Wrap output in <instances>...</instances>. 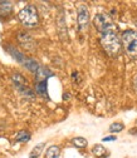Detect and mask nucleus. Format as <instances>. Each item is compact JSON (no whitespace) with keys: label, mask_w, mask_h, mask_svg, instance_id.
Segmentation results:
<instances>
[{"label":"nucleus","mask_w":137,"mask_h":158,"mask_svg":"<svg viewBox=\"0 0 137 158\" xmlns=\"http://www.w3.org/2000/svg\"><path fill=\"white\" fill-rule=\"evenodd\" d=\"M77 22H78V27H79L81 30L87 29L88 23H89V13L88 9L86 8V5H79L77 10Z\"/></svg>","instance_id":"6"},{"label":"nucleus","mask_w":137,"mask_h":158,"mask_svg":"<svg viewBox=\"0 0 137 158\" xmlns=\"http://www.w3.org/2000/svg\"><path fill=\"white\" fill-rule=\"evenodd\" d=\"M13 11V4L10 2H0V18L9 16Z\"/></svg>","instance_id":"8"},{"label":"nucleus","mask_w":137,"mask_h":158,"mask_svg":"<svg viewBox=\"0 0 137 158\" xmlns=\"http://www.w3.org/2000/svg\"><path fill=\"white\" fill-rule=\"evenodd\" d=\"M72 143H73L75 147H78V148H84V147H87V144H88L87 139H86V138H83V137H75V138H73Z\"/></svg>","instance_id":"15"},{"label":"nucleus","mask_w":137,"mask_h":158,"mask_svg":"<svg viewBox=\"0 0 137 158\" xmlns=\"http://www.w3.org/2000/svg\"><path fill=\"white\" fill-rule=\"evenodd\" d=\"M18 18L20 23L25 27V28H35L39 24V15H38V10L34 5L29 4L27 6H24L18 14Z\"/></svg>","instance_id":"2"},{"label":"nucleus","mask_w":137,"mask_h":158,"mask_svg":"<svg viewBox=\"0 0 137 158\" xmlns=\"http://www.w3.org/2000/svg\"><path fill=\"white\" fill-rule=\"evenodd\" d=\"M11 81H13L15 88H16L19 92H20L24 97H28V98H34V97H35L34 92H33V90L29 88V85H28V81H27V79H25L22 74H18V73L13 74V75H11Z\"/></svg>","instance_id":"4"},{"label":"nucleus","mask_w":137,"mask_h":158,"mask_svg":"<svg viewBox=\"0 0 137 158\" xmlns=\"http://www.w3.org/2000/svg\"><path fill=\"white\" fill-rule=\"evenodd\" d=\"M72 78L74 79V81H77L78 83H79V79H78V73H77V72H74V73L72 74Z\"/></svg>","instance_id":"18"},{"label":"nucleus","mask_w":137,"mask_h":158,"mask_svg":"<svg viewBox=\"0 0 137 158\" xmlns=\"http://www.w3.org/2000/svg\"><path fill=\"white\" fill-rule=\"evenodd\" d=\"M44 146H45L44 143H39V144H36V146L32 149L29 158H39V156H41V154H42V152H43Z\"/></svg>","instance_id":"13"},{"label":"nucleus","mask_w":137,"mask_h":158,"mask_svg":"<svg viewBox=\"0 0 137 158\" xmlns=\"http://www.w3.org/2000/svg\"><path fill=\"white\" fill-rule=\"evenodd\" d=\"M18 42H19V44H20L25 50L32 52V50L35 49V42H34V39L29 34H27V33H19L18 34Z\"/></svg>","instance_id":"7"},{"label":"nucleus","mask_w":137,"mask_h":158,"mask_svg":"<svg viewBox=\"0 0 137 158\" xmlns=\"http://www.w3.org/2000/svg\"><path fill=\"white\" fill-rule=\"evenodd\" d=\"M92 152H93V154H94L96 157H98V158H102V157H105V154L107 153L106 148H105L103 146H101V144H96V146L93 147Z\"/></svg>","instance_id":"14"},{"label":"nucleus","mask_w":137,"mask_h":158,"mask_svg":"<svg viewBox=\"0 0 137 158\" xmlns=\"http://www.w3.org/2000/svg\"><path fill=\"white\" fill-rule=\"evenodd\" d=\"M15 139H16L18 142H23V143H25V142H28V141L30 139V133H29L28 131H20V132H18V133H16Z\"/></svg>","instance_id":"12"},{"label":"nucleus","mask_w":137,"mask_h":158,"mask_svg":"<svg viewBox=\"0 0 137 158\" xmlns=\"http://www.w3.org/2000/svg\"><path fill=\"white\" fill-rule=\"evenodd\" d=\"M109 131H111V132L118 133V132L123 131V124H122V123H113V124L109 127Z\"/></svg>","instance_id":"16"},{"label":"nucleus","mask_w":137,"mask_h":158,"mask_svg":"<svg viewBox=\"0 0 137 158\" xmlns=\"http://www.w3.org/2000/svg\"><path fill=\"white\" fill-rule=\"evenodd\" d=\"M93 25L101 34L105 31H108V30H113L112 29L113 28L112 19L106 14H97L93 18Z\"/></svg>","instance_id":"5"},{"label":"nucleus","mask_w":137,"mask_h":158,"mask_svg":"<svg viewBox=\"0 0 137 158\" xmlns=\"http://www.w3.org/2000/svg\"><path fill=\"white\" fill-rule=\"evenodd\" d=\"M122 43L126 53L131 58H137V33L135 30H126L122 34Z\"/></svg>","instance_id":"3"},{"label":"nucleus","mask_w":137,"mask_h":158,"mask_svg":"<svg viewBox=\"0 0 137 158\" xmlns=\"http://www.w3.org/2000/svg\"><path fill=\"white\" fill-rule=\"evenodd\" d=\"M61 148L58 146H50L45 152V158H59Z\"/></svg>","instance_id":"11"},{"label":"nucleus","mask_w":137,"mask_h":158,"mask_svg":"<svg viewBox=\"0 0 137 158\" xmlns=\"http://www.w3.org/2000/svg\"><path fill=\"white\" fill-rule=\"evenodd\" d=\"M35 90L39 95L42 97H48V92H47V81H36L35 83Z\"/></svg>","instance_id":"10"},{"label":"nucleus","mask_w":137,"mask_h":158,"mask_svg":"<svg viewBox=\"0 0 137 158\" xmlns=\"http://www.w3.org/2000/svg\"><path fill=\"white\" fill-rule=\"evenodd\" d=\"M6 50L13 55V58L15 59V60L18 62V63H20V64H24V62H25V59H27V56L25 55H23L19 50H16L15 48H13V47H6Z\"/></svg>","instance_id":"9"},{"label":"nucleus","mask_w":137,"mask_h":158,"mask_svg":"<svg viewBox=\"0 0 137 158\" xmlns=\"http://www.w3.org/2000/svg\"><path fill=\"white\" fill-rule=\"evenodd\" d=\"M111 141H116V135H113V137H106V138H103V142H111Z\"/></svg>","instance_id":"17"},{"label":"nucleus","mask_w":137,"mask_h":158,"mask_svg":"<svg viewBox=\"0 0 137 158\" xmlns=\"http://www.w3.org/2000/svg\"><path fill=\"white\" fill-rule=\"evenodd\" d=\"M135 89H136V90H137V78H136V79H135Z\"/></svg>","instance_id":"20"},{"label":"nucleus","mask_w":137,"mask_h":158,"mask_svg":"<svg viewBox=\"0 0 137 158\" xmlns=\"http://www.w3.org/2000/svg\"><path fill=\"white\" fill-rule=\"evenodd\" d=\"M101 44H102L103 49L112 56H114L117 53H118L120 48H121L120 39H118V36H117V34L113 30H108V31L102 33Z\"/></svg>","instance_id":"1"},{"label":"nucleus","mask_w":137,"mask_h":158,"mask_svg":"<svg viewBox=\"0 0 137 158\" xmlns=\"http://www.w3.org/2000/svg\"><path fill=\"white\" fill-rule=\"evenodd\" d=\"M130 134H137V128H132V129H130Z\"/></svg>","instance_id":"19"}]
</instances>
